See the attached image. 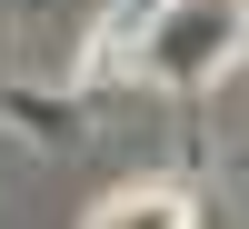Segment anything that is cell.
Returning a JSON list of instances; mask_svg holds the SVG:
<instances>
[{
  "mask_svg": "<svg viewBox=\"0 0 249 229\" xmlns=\"http://www.w3.org/2000/svg\"><path fill=\"white\" fill-rule=\"evenodd\" d=\"M80 229H199L190 190H170V179H130V190H110Z\"/></svg>",
  "mask_w": 249,
  "mask_h": 229,
  "instance_id": "cell-2",
  "label": "cell"
},
{
  "mask_svg": "<svg viewBox=\"0 0 249 229\" xmlns=\"http://www.w3.org/2000/svg\"><path fill=\"white\" fill-rule=\"evenodd\" d=\"M239 50H249V0H160L130 30V70L160 90H210Z\"/></svg>",
  "mask_w": 249,
  "mask_h": 229,
  "instance_id": "cell-1",
  "label": "cell"
}]
</instances>
